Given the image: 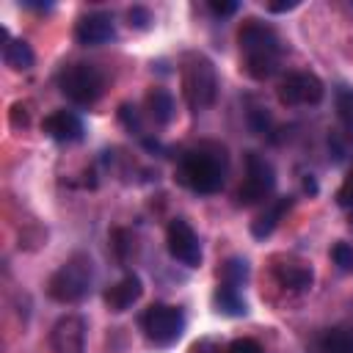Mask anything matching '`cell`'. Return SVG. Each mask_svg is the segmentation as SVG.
Segmentation results:
<instances>
[{
  "instance_id": "cb8c5ba5",
  "label": "cell",
  "mask_w": 353,
  "mask_h": 353,
  "mask_svg": "<svg viewBox=\"0 0 353 353\" xmlns=\"http://www.w3.org/2000/svg\"><path fill=\"white\" fill-rule=\"evenodd\" d=\"M226 353H265V347L256 339H251V336H240V339L229 342Z\"/></svg>"
},
{
  "instance_id": "30bf717a",
  "label": "cell",
  "mask_w": 353,
  "mask_h": 353,
  "mask_svg": "<svg viewBox=\"0 0 353 353\" xmlns=\"http://www.w3.org/2000/svg\"><path fill=\"white\" fill-rule=\"evenodd\" d=\"M74 39L83 47H99L116 39V25L113 17L105 11H91L85 17H80V22L74 25Z\"/></svg>"
},
{
  "instance_id": "5bb4252c",
  "label": "cell",
  "mask_w": 353,
  "mask_h": 353,
  "mask_svg": "<svg viewBox=\"0 0 353 353\" xmlns=\"http://www.w3.org/2000/svg\"><path fill=\"white\" fill-rule=\"evenodd\" d=\"M3 36H6V44H3V61H6V66L17 69V72L30 69L33 66V50L28 47V41L11 39L6 28H3Z\"/></svg>"
},
{
  "instance_id": "3957f363",
  "label": "cell",
  "mask_w": 353,
  "mask_h": 353,
  "mask_svg": "<svg viewBox=\"0 0 353 353\" xmlns=\"http://www.w3.org/2000/svg\"><path fill=\"white\" fill-rule=\"evenodd\" d=\"M94 268L85 254H72L47 281V295L58 303H77L91 292Z\"/></svg>"
},
{
  "instance_id": "6da1fadb",
  "label": "cell",
  "mask_w": 353,
  "mask_h": 353,
  "mask_svg": "<svg viewBox=\"0 0 353 353\" xmlns=\"http://www.w3.org/2000/svg\"><path fill=\"white\" fill-rule=\"evenodd\" d=\"M226 168H229L226 149L207 141L182 154L176 179L193 193H218L226 182Z\"/></svg>"
},
{
  "instance_id": "603a6c76",
  "label": "cell",
  "mask_w": 353,
  "mask_h": 353,
  "mask_svg": "<svg viewBox=\"0 0 353 353\" xmlns=\"http://www.w3.org/2000/svg\"><path fill=\"white\" fill-rule=\"evenodd\" d=\"M127 19H130V28H138V30H146L152 25V11L143 8V6H132L127 11Z\"/></svg>"
},
{
  "instance_id": "7402d4cb",
  "label": "cell",
  "mask_w": 353,
  "mask_h": 353,
  "mask_svg": "<svg viewBox=\"0 0 353 353\" xmlns=\"http://www.w3.org/2000/svg\"><path fill=\"white\" fill-rule=\"evenodd\" d=\"M331 259L339 265V270H353V245L336 243V245L331 248Z\"/></svg>"
},
{
  "instance_id": "4316f807",
  "label": "cell",
  "mask_w": 353,
  "mask_h": 353,
  "mask_svg": "<svg viewBox=\"0 0 353 353\" xmlns=\"http://www.w3.org/2000/svg\"><path fill=\"white\" fill-rule=\"evenodd\" d=\"M336 199H339V204H345V207H353V171L345 176V182H342V188H339Z\"/></svg>"
},
{
  "instance_id": "d6986e66",
  "label": "cell",
  "mask_w": 353,
  "mask_h": 353,
  "mask_svg": "<svg viewBox=\"0 0 353 353\" xmlns=\"http://www.w3.org/2000/svg\"><path fill=\"white\" fill-rule=\"evenodd\" d=\"M323 353H353V331L347 328H334L323 336L320 342Z\"/></svg>"
},
{
  "instance_id": "277c9868",
  "label": "cell",
  "mask_w": 353,
  "mask_h": 353,
  "mask_svg": "<svg viewBox=\"0 0 353 353\" xmlns=\"http://www.w3.org/2000/svg\"><path fill=\"white\" fill-rule=\"evenodd\" d=\"M218 94V77L210 58L190 52L182 61V97L193 110H204L215 102Z\"/></svg>"
},
{
  "instance_id": "2e32d148",
  "label": "cell",
  "mask_w": 353,
  "mask_h": 353,
  "mask_svg": "<svg viewBox=\"0 0 353 353\" xmlns=\"http://www.w3.org/2000/svg\"><path fill=\"white\" fill-rule=\"evenodd\" d=\"M146 110L157 124H168L176 116V102L165 88H152L146 94Z\"/></svg>"
},
{
  "instance_id": "7c38bea8",
  "label": "cell",
  "mask_w": 353,
  "mask_h": 353,
  "mask_svg": "<svg viewBox=\"0 0 353 353\" xmlns=\"http://www.w3.org/2000/svg\"><path fill=\"white\" fill-rule=\"evenodd\" d=\"M83 342H85V323L83 317L74 314L58 320L50 334V345L55 353H83Z\"/></svg>"
},
{
  "instance_id": "4fadbf2b",
  "label": "cell",
  "mask_w": 353,
  "mask_h": 353,
  "mask_svg": "<svg viewBox=\"0 0 353 353\" xmlns=\"http://www.w3.org/2000/svg\"><path fill=\"white\" fill-rule=\"evenodd\" d=\"M141 292H143L141 279L135 273H127L124 279H119L113 287L105 290V303L110 312H127L132 303H138Z\"/></svg>"
},
{
  "instance_id": "f1b7e54d",
  "label": "cell",
  "mask_w": 353,
  "mask_h": 353,
  "mask_svg": "<svg viewBox=\"0 0 353 353\" xmlns=\"http://www.w3.org/2000/svg\"><path fill=\"white\" fill-rule=\"evenodd\" d=\"M298 8V0H287V3H268V11L273 14H284V11H292Z\"/></svg>"
},
{
  "instance_id": "5b68a950",
  "label": "cell",
  "mask_w": 353,
  "mask_h": 353,
  "mask_svg": "<svg viewBox=\"0 0 353 353\" xmlns=\"http://www.w3.org/2000/svg\"><path fill=\"white\" fill-rule=\"evenodd\" d=\"M58 85L74 105H91L105 91V74L94 63H72L58 74Z\"/></svg>"
},
{
  "instance_id": "8fae6325",
  "label": "cell",
  "mask_w": 353,
  "mask_h": 353,
  "mask_svg": "<svg viewBox=\"0 0 353 353\" xmlns=\"http://www.w3.org/2000/svg\"><path fill=\"white\" fill-rule=\"evenodd\" d=\"M41 130L52 141H58V143H77V141H83V132H85L83 119L74 110H55V113H50L41 121Z\"/></svg>"
},
{
  "instance_id": "d4e9b609",
  "label": "cell",
  "mask_w": 353,
  "mask_h": 353,
  "mask_svg": "<svg viewBox=\"0 0 353 353\" xmlns=\"http://www.w3.org/2000/svg\"><path fill=\"white\" fill-rule=\"evenodd\" d=\"M119 119L124 121V127L132 132H141V116L135 113V108H130V105H121V110H119Z\"/></svg>"
},
{
  "instance_id": "8992f818",
  "label": "cell",
  "mask_w": 353,
  "mask_h": 353,
  "mask_svg": "<svg viewBox=\"0 0 353 353\" xmlns=\"http://www.w3.org/2000/svg\"><path fill=\"white\" fill-rule=\"evenodd\" d=\"M141 328L146 334V339L157 347H168L174 345L182 334H185V314L176 306L168 303H152L143 314H141Z\"/></svg>"
},
{
  "instance_id": "83f0119b",
  "label": "cell",
  "mask_w": 353,
  "mask_h": 353,
  "mask_svg": "<svg viewBox=\"0 0 353 353\" xmlns=\"http://www.w3.org/2000/svg\"><path fill=\"white\" fill-rule=\"evenodd\" d=\"M248 119H251V127H254L256 132H265V127L270 124V116H268L265 110H259V108H254V110L248 113Z\"/></svg>"
},
{
  "instance_id": "ac0fdd59",
  "label": "cell",
  "mask_w": 353,
  "mask_h": 353,
  "mask_svg": "<svg viewBox=\"0 0 353 353\" xmlns=\"http://www.w3.org/2000/svg\"><path fill=\"white\" fill-rule=\"evenodd\" d=\"M276 279H279V284H284L290 290H306L312 284V270L306 265L287 262V265H279L276 268Z\"/></svg>"
},
{
  "instance_id": "ba28073f",
  "label": "cell",
  "mask_w": 353,
  "mask_h": 353,
  "mask_svg": "<svg viewBox=\"0 0 353 353\" xmlns=\"http://www.w3.org/2000/svg\"><path fill=\"white\" fill-rule=\"evenodd\" d=\"M276 94H279V102L287 105V108L317 105V102L323 99V94H325V85H323V80H320L317 74H312V72H290V74L279 83Z\"/></svg>"
},
{
  "instance_id": "9a60e30c",
  "label": "cell",
  "mask_w": 353,
  "mask_h": 353,
  "mask_svg": "<svg viewBox=\"0 0 353 353\" xmlns=\"http://www.w3.org/2000/svg\"><path fill=\"white\" fill-rule=\"evenodd\" d=\"M287 210H290V199H276L273 204H268L265 212H259L256 221L251 223V234H254L256 240H265V237L279 226V221H281V215H284Z\"/></svg>"
},
{
  "instance_id": "9c48e42d",
  "label": "cell",
  "mask_w": 353,
  "mask_h": 353,
  "mask_svg": "<svg viewBox=\"0 0 353 353\" xmlns=\"http://www.w3.org/2000/svg\"><path fill=\"white\" fill-rule=\"evenodd\" d=\"M165 245H168V254L176 262H182L185 268H199L201 265V245H199V237H196V232L188 221L174 218L168 223Z\"/></svg>"
},
{
  "instance_id": "484cf974",
  "label": "cell",
  "mask_w": 353,
  "mask_h": 353,
  "mask_svg": "<svg viewBox=\"0 0 353 353\" xmlns=\"http://www.w3.org/2000/svg\"><path fill=\"white\" fill-rule=\"evenodd\" d=\"M237 8H240V6H237L234 0H212V3H210V11H212L215 17H232Z\"/></svg>"
},
{
  "instance_id": "44dd1931",
  "label": "cell",
  "mask_w": 353,
  "mask_h": 353,
  "mask_svg": "<svg viewBox=\"0 0 353 353\" xmlns=\"http://www.w3.org/2000/svg\"><path fill=\"white\" fill-rule=\"evenodd\" d=\"M336 113L353 130V88H347V85L336 88Z\"/></svg>"
},
{
  "instance_id": "52a82bcc",
  "label": "cell",
  "mask_w": 353,
  "mask_h": 353,
  "mask_svg": "<svg viewBox=\"0 0 353 353\" xmlns=\"http://www.w3.org/2000/svg\"><path fill=\"white\" fill-rule=\"evenodd\" d=\"M273 188H276L273 165L262 154L248 152V157H245V179L237 188V201L245 204V207L248 204H259V201H265L273 193Z\"/></svg>"
},
{
  "instance_id": "ffe728a7",
  "label": "cell",
  "mask_w": 353,
  "mask_h": 353,
  "mask_svg": "<svg viewBox=\"0 0 353 353\" xmlns=\"http://www.w3.org/2000/svg\"><path fill=\"white\" fill-rule=\"evenodd\" d=\"M245 279H248V262H245V259H240V256L226 259V265H223V284L240 287Z\"/></svg>"
},
{
  "instance_id": "7a4b0ae2",
  "label": "cell",
  "mask_w": 353,
  "mask_h": 353,
  "mask_svg": "<svg viewBox=\"0 0 353 353\" xmlns=\"http://www.w3.org/2000/svg\"><path fill=\"white\" fill-rule=\"evenodd\" d=\"M240 52H243V66L254 80H268L279 72L281 63V41L276 30L259 19H245L237 30Z\"/></svg>"
},
{
  "instance_id": "e0dca14e",
  "label": "cell",
  "mask_w": 353,
  "mask_h": 353,
  "mask_svg": "<svg viewBox=\"0 0 353 353\" xmlns=\"http://www.w3.org/2000/svg\"><path fill=\"white\" fill-rule=\"evenodd\" d=\"M212 301H215V309H218L221 314H226V317H243V314L248 312V309H245V301H243V295H240V290L232 287V284H218Z\"/></svg>"
}]
</instances>
